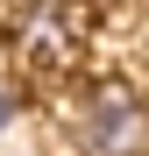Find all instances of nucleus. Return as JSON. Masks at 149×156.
I'll return each instance as SVG.
<instances>
[{"instance_id":"nucleus-1","label":"nucleus","mask_w":149,"mask_h":156,"mask_svg":"<svg viewBox=\"0 0 149 156\" xmlns=\"http://www.w3.org/2000/svg\"><path fill=\"white\" fill-rule=\"evenodd\" d=\"M85 156H142V107L128 85H107L85 107Z\"/></svg>"},{"instance_id":"nucleus-2","label":"nucleus","mask_w":149,"mask_h":156,"mask_svg":"<svg viewBox=\"0 0 149 156\" xmlns=\"http://www.w3.org/2000/svg\"><path fill=\"white\" fill-rule=\"evenodd\" d=\"M0 128H7V99H0Z\"/></svg>"}]
</instances>
